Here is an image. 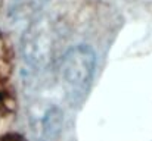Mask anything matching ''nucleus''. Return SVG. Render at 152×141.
Listing matches in <instances>:
<instances>
[{
    "label": "nucleus",
    "instance_id": "obj_3",
    "mask_svg": "<svg viewBox=\"0 0 152 141\" xmlns=\"http://www.w3.org/2000/svg\"><path fill=\"white\" fill-rule=\"evenodd\" d=\"M48 0H12L10 15L15 18H28L40 10Z\"/></svg>",
    "mask_w": 152,
    "mask_h": 141
},
{
    "label": "nucleus",
    "instance_id": "obj_1",
    "mask_svg": "<svg viewBox=\"0 0 152 141\" xmlns=\"http://www.w3.org/2000/svg\"><path fill=\"white\" fill-rule=\"evenodd\" d=\"M96 66V54L87 44H78L66 50L59 63V78L65 94L78 103L89 93Z\"/></svg>",
    "mask_w": 152,
    "mask_h": 141
},
{
    "label": "nucleus",
    "instance_id": "obj_4",
    "mask_svg": "<svg viewBox=\"0 0 152 141\" xmlns=\"http://www.w3.org/2000/svg\"><path fill=\"white\" fill-rule=\"evenodd\" d=\"M0 141H25V138L19 134H15V132H10V134H6L3 137H0Z\"/></svg>",
    "mask_w": 152,
    "mask_h": 141
},
{
    "label": "nucleus",
    "instance_id": "obj_2",
    "mask_svg": "<svg viewBox=\"0 0 152 141\" xmlns=\"http://www.w3.org/2000/svg\"><path fill=\"white\" fill-rule=\"evenodd\" d=\"M34 129L37 141H58L62 129V112L59 110V107H48L39 118Z\"/></svg>",
    "mask_w": 152,
    "mask_h": 141
}]
</instances>
